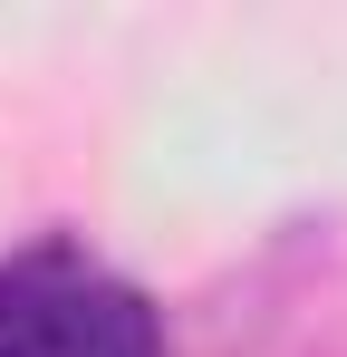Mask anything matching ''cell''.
<instances>
[{"label": "cell", "mask_w": 347, "mask_h": 357, "mask_svg": "<svg viewBox=\"0 0 347 357\" xmlns=\"http://www.w3.org/2000/svg\"><path fill=\"white\" fill-rule=\"evenodd\" d=\"M174 357H347V241L289 222L193 309Z\"/></svg>", "instance_id": "obj_1"}, {"label": "cell", "mask_w": 347, "mask_h": 357, "mask_svg": "<svg viewBox=\"0 0 347 357\" xmlns=\"http://www.w3.org/2000/svg\"><path fill=\"white\" fill-rule=\"evenodd\" d=\"M0 357H174V328L87 241L39 232L0 261Z\"/></svg>", "instance_id": "obj_2"}]
</instances>
